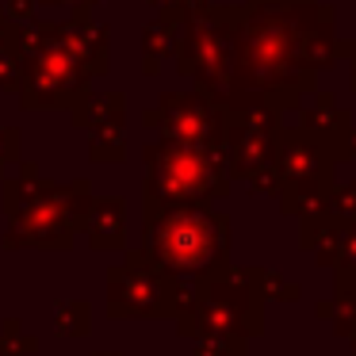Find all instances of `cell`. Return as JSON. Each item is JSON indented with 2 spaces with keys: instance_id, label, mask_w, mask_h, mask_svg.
Masks as SVG:
<instances>
[{
  "instance_id": "cell-3",
  "label": "cell",
  "mask_w": 356,
  "mask_h": 356,
  "mask_svg": "<svg viewBox=\"0 0 356 356\" xmlns=\"http://www.w3.org/2000/svg\"><path fill=\"white\" fill-rule=\"evenodd\" d=\"M161 184H165L169 195H195V192L207 188V165H200L195 157H188V154H177V157L165 161Z\"/></svg>"
},
{
  "instance_id": "cell-4",
  "label": "cell",
  "mask_w": 356,
  "mask_h": 356,
  "mask_svg": "<svg viewBox=\"0 0 356 356\" xmlns=\"http://www.w3.org/2000/svg\"><path fill=\"white\" fill-rule=\"evenodd\" d=\"M0 348L8 356H39V337L27 333L19 318H8L4 330H0Z\"/></svg>"
},
{
  "instance_id": "cell-7",
  "label": "cell",
  "mask_w": 356,
  "mask_h": 356,
  "mask_svg": "<svg viewBox=\"0 0 356 356\" xmlns=\"http://www.w3.org/2000/svg\"><path fill=\"white\" fill-rule=\"evenodd\" d=\"M0 356H8V353H4V348H0Z\"/></svg>"
},
{
  "instance_id": "cell-6",
  "label": "cell",
  "mask_w": 356,
  "mask_h": 356,
  "mask_svg": "<svg viewBox=\"0 0 356 356\" xmlns=\"http://www.w3.org/2000/svg\"><path fill=\"white\" fill-rule=\"evenodd\" d=\"M92 356H119V353H92Z\"/></svg>"
},
{
  "instance_id": "cell-5",
  "label": "cell",
  "mask_w": 356,
  "mask_h": 356,
  "mask_svg": "<svg viewBox=\"0 0 356 356\" xmlns=\"http://www.w3.org/2000/svg\"><path fill=\"white\" fill-rule=\"evenodd\" d=\"M54 330L62 337H85L88 333V307L85 302H58L54 307Z\"/></svg>"
},
{
  "instance_id": "cell-1",
  "label": "cell",
  "mask_w": 356,
  "mask_h": 356,
  "mask_svg": "<svg viewBox=\"0 0 356 356\" xmlns=\"http://www.w3.org/2000/svg\"><path fill=\"white\" fill-rule=\"evenodd\" d=\"M146 253L165 276H200L222 257V222L203 211H169L149 222Z\"/></svg>"
},
{
  "instance_id": "cell-2",
  "label": "cell",
  "mask_w": 356,
  "mask_h": 356,
  "mask_svg": "<svg viewBox=\"0 0 356 356\" xmlns=\"http://www.w3.org/2000/svg\"><path fill=\"white\" fill-rule=\"evenodd\" d=\"M177 310L172 284L157 264L127 261L111 268L108 280V314L111 318H165Z\"/></svg>"
}]
</instances>
